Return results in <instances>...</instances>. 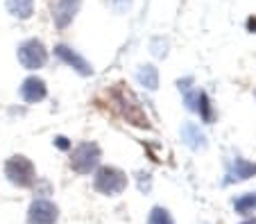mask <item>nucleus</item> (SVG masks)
<instances>
[{"mask_svg": "<svg viewBox=\"0 0 256 224\" xmlns=\"http://www.w3.org/2000/svg\"><path fill=\"white\" fill-rule=\"evenodd\" d=\"M59 218V209L50 200H34L28 211L30 224H54Z\"/></svg>", "mask_w": 256, "mask_h": 224, "instance_id": "39448f33", "label": "nucleus"}, {"mask_svg": "<svg viewBox=\"0 0 256 224\" xmlns=\"http://www.w3.org/2000/svg\"><path fill=\"white\" fill-rule=\"evenodd\" d=\"M148 224H174V220L164 206H154L150 218H148Z\"/></svg>", "mask_w": 256, "mask_h": 224, "instance_id": "2eb2a0df", "label": "nucleus"}, {"mask_svg": "<svg viewBox=\"0 0 256 224\" xmlns=\"http://www.w3.org/2000/svg\"><path fill=\"white\" fill-rule=\"evenodd\" d=\"M254 98H256V91H254Z\"/></svg>", "mask_w": 256, "mask_h": 224, "instance_id": "aec40b11", "label": "nucleus"}, {"mask_svg": "<svg viewBox=\"0 0 256 224\" xmlns=\"http://www.w3.org/2000/svg\"><path fill=\"white\" fill-rule=\"evenodd\" d=\"M114 2V7H116V11H125V9H130V5H132V0H112Z\"/></svg>", "mask_w": 256, "mask_h": 224, "instance_id": "dca6fc26", "label": "nucleus"}, {"mask_svg": "<svg viewBox=\"0 0 256 224\" xmlns=\"http://www.w3.org/2000/svg\"><path fill=\"white\" fill-rule=\"evenodd\" d=\"M54 54H57L64 63H68L70 68L78 70L80 75H93V66H91V63H88L80 52H75L72 48H68V45H64V43L57 45V48H54Z\"/></svg>", "mask_w": 256, "mask_h": 224, "instance_id": "423d86ee", "label": "nucleus"}, {"mask_svg": "<svg viewBox=\"0 0 256 224\" xmlns=\"http://www.w3.org/2000/svg\"><path fill=\"white\" fill-rule=\"evenodd\" d=\"M240 224H256V218H250V220H245V222H240Z\"/></svg>", "mask_w": 256, "mask_h": 224, "instance_id": "6ab92c4d", "label": "nucleus"}, {"mask_svg": "<svg viewBox=\"0 0 256 224\" xmlns=\"http://www.w3.org/2000/svg\"><path fill=\"white\" fill-rule=\"evenodd\" d=\"M93 186H96V190L102 193V195L116 197L127 188V175L122 170H118V168L104 166L96 172V177H93Z\"/></svg>", "mask_w": 256, "mask_h": 224, "instance_id": "f257e3e1", "label": "nucleus"}, {"mask_svg": "<svg viewBox=\"0 0 256 224\" xmlns=\"http://www.w3.org/2000/svg\"><path fill=\"white\" fill-rule=\"evenodd\" d=\"M46 95H48V88H46V82L41 77H28L20 86V98L30 104L41 102Z\"/></svg>", "mask_w": 256, "mask_h": 224, "instance_id": "6e6552de", "label": "nucleus"}, {"mask_svg": "<svg viewBox=\"0 0 256 224\" xmlns=\"http://www.w3.org/2000/svg\"><path fill=\"white\" fill-rule=\"evenodd\" d=\"M5 175L12 184L20 186V188L32 186L34 179H36V170H34L32 161L25 159V156H12L10 161L5 163Z\"/></svg>", "mask_w": 256, "mask_h": 224, "instance_id": "7ed1b4c3", "label": "nucleus"}, {"mask_svg": "<svg viewBox=\"0 0 256 224\" xmlns=\"http://www.w3.org/2000/svg\"><path fill=\"white\" fill-rule=\"evenodd\" d=\"M80 5H82V0H59L57 5L52 9V20L59 29L68 27L75 18V14L80 11Z\"/></svg>", "mask_w": 256, "mask_h": 224, "instance_id": "0eeeda50", "label": "nucleus"}, {"mask_svg": "<svg viewBox=\"0 0 256 224\" xmlns=\"http://www.w3.org/2000/svg\"><path fill=\"white\" fill-rule=\"evenodd\" d=\"M7 11L25 20L34 14V0H7Z\"/></svg>", "mask_w": 256, "mask_h": 224, "instance_id": "f8f14e48", "label": "nucleus"}, {"mask_svg": "<svg viewBox=\"0 0 256 224\" xmlns=\"http://www.w3.org/2000/svg\"><path fill=\"white\" fill-rule=\"evenodd\" d=\"M138 82L143 84L145 88L154 91V88L159 86V70H156L154 66H150V63L140 66V70H138Z\"/></svg>", "mask_w": 256, "mask_h": 224, "instance_id": "ddd939ff", "label": "nucleus"}, {"mask_svg": "<svg viewBox=\"0 0 256 224\" xmlns=\"http://www.w3.org/2000/svg\"><path fill=\"white\" fill-rule=\"evenodd\" d=\"M18 61L28 70H36L48 61V50L39 39H28L18 45Z\"/></svg>", "mask_w": 256, "mask_h": 224, "instance_id": "20e7f679", "label": "nucleus"}, {"mask_svg": "<svg viewBox=\"0 0 256 224\" xmlns=\"http://www.w3.org/2000/svg\"><path fill=\"white\" fill-rule=\"evenodd\" d=\"M57 145L62 147V150H66V147H68V141H66L64 136H59V138H57Z\"/></svg>", "mask_w": 256, "mask_h": 224, "instance_id": "f3484780", "label": "nucleus"}, {"mask_svg": "<svg viewBox=\"0 0 256 224\" xmlns=\"http://www.w3.org/2000/svg\"><path fill=\"white\" fill-rule=\"evenodd\" d=\"M186 104H188V109L198 111L204 122L213 120V109H211V102H208V98H206V93L204 91H193V93L186 91Z\"/></svg>", "mask_w": 256, "mask_h": 224, "instance_id": "1a4fd4ad", "label": "nucleus"}, {"mask_svg": "<svg viewBox=\"0 0 256 224\" xmlns=\"http://www.w3.org/2000/svg\"><path fill=\"white\" fill-rule=\"evenodd\" d=\"M247 27H250V29H256V18H250V20H247Z\"/></svg>", "mask_w": 256, "mask_h": 224, "instance_id": "a211bd4d", "label": "nucleus"}, {"mask_svg": "<svg viewBox=\"0 0 256 224\" xmlns=\"http://www.w3.org/2000/svg\"><path fill=\"white\" fill-rule=\"evenodd\" d=\"M256 175V163L245 161V159H236L227 172V181H245Z\"/></svg>", "mask_w": 256, "mask_h": 224, "instance_id": "9b49d317", "label": "nucleus"}, {"mask_svg": "<svg viewBox=\"0 0 256 224\" xmlns=\"http://www.w3.org/2000/svg\"><path fill=\"white\" fill-rule=\"evenodd\" d=\"M100 147L96 143H80L70 154V168L80 175H88L91 170H96L98 163H100Z\"/></svg>", "mask_w": 256, "mask_h": 224, "instance_id": "f03ea898", "label": "nucleus"}, {"mask_svg": "<svg viewBox=\"0 0 256 224\" xmlns=\"http://www.w3.org/2000/svg\"><path fill=\"white\" fill-rule=\"evenodd\" d=\"M234 209L240 215H250L256 211V193H247V195H240L238 200H234Z\"/></svg>", "mask_w": 256, "mask_h": 224, "instance_id": "4468645a", "label": "nucleus"}, {"mask_svg": "<svg viewBox=\"0 0 256 224\" xmlns=\"http://www.w3.org/2000/svg\"><path fill=\"white\" fill-rule=\"evenodd\" d=\"M182 141L190 147V150H204L206 147V136L200 132V127L195 122H186L182 127Z\"/></svg>", "mask_w": 256, "mask_h": 224, "instance_id": "9d476101", "label": "nucleus"}]
</instances>
